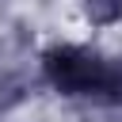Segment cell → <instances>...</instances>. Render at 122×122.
Returning a JSON list of instances; mask_svg holds the SVG:
<instances>
[{
    "label": "cell",
    "mask_w": 122,
    "mask_h": 122,
    "mask_svg": "<svg viewBox=\"0 0 122 122\" xmlns=\"http://www.w3.org/2000/svg\"><path fill=\"white\" fill-rule=\"evenodd\" d=\"M50 72L57 88H65L69 95H122V76L111 65L84 53H53Z\"/></svg>",
    "instance_id": "6da1fadb"
}]
</instances>
